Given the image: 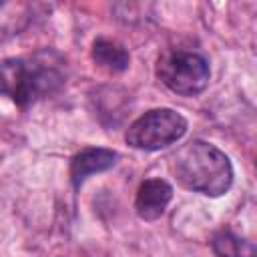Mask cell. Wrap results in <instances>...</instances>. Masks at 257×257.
<instances>
[{"instance_id": "cell-5", "label": "cell", "mask_w": 257, "mask_h": 257, "mask_svg": "<svg viewBox=\"0 0 257 257\" xmlns=\"http://www.w3.org/2000/svg\"><path fill=\"white\" fill-rule=\"evenodd\" d=\"M173 199V187L163 179H147L141 183L135 199L137 215L145 221H157Z\"/></svg>"}, {"instance_id": "cell-8", "label": "cell", "mask_w": 257, "mask_h": 257, "mask_svg": "<svg viewBox=\"0 0 257 257\" xmlns=\"http://www.w3.org/2000/svg\"><path fill=\"white\" fill-rule=\"evenodd\" d=\"M211 249L217 257H255L253 243L235 235L229 229H223V231L213 235Z\"/></svg>"}, {"instance_id": "cell-2", "label": "cell", "mask_w": 257, "mask_h": 257, "mask_svg": "<svg viewBox=\"0 0 257 257\" xmlns=\"http://www.w3.org/2000/svg\"><path fill=\"white\" fill-rule=\"evenodd\" d=\"M173 173L177 181L207 197H221L233 183L229 157L205 141H191L173 155Z\"/></svg>"}, {"instance_id": "cell-1", "label": "cell", "mask_w": 257, "mask_h": 257, "mask_svg": "<svg viewBox=\"0 0 257 257\" xmlns=\"http://www.w3.org/2000/svg\"><path fill=\"white\" fill-rule=\"evenodd\" d=\"M62 60L54 52L8 58L0 64V92L18 106H28L56 92L64 82Z\"/></svg>"}, {"instance_id": "cell-3", "label": "cell", "mask_w": 257, "mask_h": 257, "mask_svg": "<svg viewBox=\"0 0 257 257\" xmlns=\"http://www.w3.org/2000/svg\"><path fill=\"white\" fill-rule=\"evenodd\" d=\"M157 76L175 94L195 96L207 88L211 70L209 62L201 54L187 50H171L159 58Z\"/></svg>"}, {"instance_id": "cell-4", "label": "cell", "mask_w": 257, "mask_h": 257, "mask_svg": "<svg viewBox=\"0 0 257 257\" xmlns=\"http://www.w3.org/2000/svg\"><path fill=\"white\" fill-rule=\"evenodd\" d=\"M187 133V120L173 108H153L139 116L126 131L124 139L141 151H161L177 143Z\"/></svg>"}, {"instance_id": "cell-7", "label": "cell", "mask_w": 257, "mask_h": 257, "mask_svg": "<svg viewBox=\"0 0 257 257\" xmlns=\"http://www.w3.org/2000/svg\"><path fill=\"white\" fill-rule=\"evenodd\" d=\"M92 60L96 62V66L108 72H122L128 68L131 56H128V50L120 42L98 38L92 44Z\"/></svg>"}, {"instance_id": "cell-6", "label": "cell", "mask_w": 257, "mask_h": 257, "mask_svg": "<svg viewBox=\"0 0 257 257\" xmlns=\"http://www.w3.org/2000/svg\"><path fill=\"white\" fill-rule=\"evenodd\" d=\"M118 155L110 149H84L80 153H76L70 161V181L74 185V189H78L90 175L94 173H102L108 171L110 167H114Z\"/></svg>"}]
</instances>
